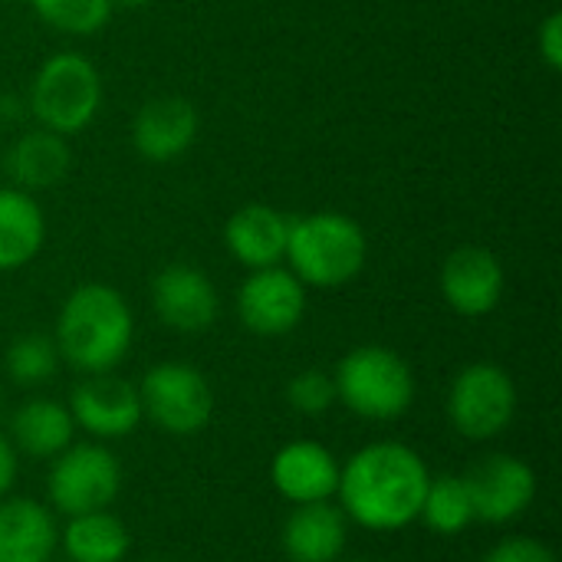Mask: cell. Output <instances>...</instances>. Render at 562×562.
<instances>
[{
	"mask_svg": "<svg viewBox=\"0 0 562 562\" xmlns=\"http://www.w3.org/2000/svg\"><path fill=\"white\" fill-rule=\"evenodd\" d=\"M63 547L72 562H122L128 553V530L105 510L79 514L69 520Z\"/></svg>",
	"mask_w": 562,
	"mask_h": 562,
	"instance_id": "7402d4cb",
	"label": "cell"
},
{
	"mask_svg": "<svg viewBox=\"0 0 562 562\" xmlns=\"http://www.w3.org/2000/svg\"><path fill=\"white\" fill-rule=\"evenodd\" d=\"M336 398L362 418L392 422L408 412L415 379L405 359L382 346L352 349L336 369Z\"/></svg>",
	"mask_w": 562,
	"mask_h": 562,
	"instance_id": "277c9868",
	"label": "cell"
},
{
	"mask_svg": "<svg viewBox=\"0 0 562 562\" xmlns=\"http://www.w3.org/2000/svg\"><path fill=\"white\" fill-rule=\"evenodd\" d=\"M484 562H557V557L530 537H514V540H504L501 547H494Z\"/></svg>",
	"mask_w": 562,
	"mask_h": 562,
	"instance_id": "4316f807",
	"label": "cell"
},
{
	"mask_svg": "<svg viewBox=\"0 0 562 562\" xmlns=\"http://www.w3.org/2000/svg\"><path fill=\"white\" fill-rule=\"evenodd\" d=\"M13 441L30 458H56L72 441V415L59 402L36 398L13 415Z\"/></svg>",
	"mask_w": 562,
	"mask_h": 562,
	"instance_id": "44dd1931",
	"label": "cell"
},
{
	"mask_svg": "<svg viewBox=\"0 0 562 562\" xmlns=\"http://www.w3.org/2000/svg\"><path fill=\"white\" fill-rule=\"evenodd\" d=\"M431 474L425 461L395 441L362 448L339 471L342 514L369 530H402L418 520Z\"/></svg>",
	"mask_w": 562,
	"mask_h": 562,
	"instance_id": "6da1fadb",
	"label": "cell"
},
{
	"mask_svg": "<svg viewBox=\"0 0 562 562\" xmlns=\"http://www.w3.org/2000/svg\"><path fill=\"white\" fill-rule=\"evenodd\" d=\"M441 293L461 316H487L504 296V267L484 247H458L441 267Z\"/></svg>",
	"mask_w": 562,
	"mask_h": 562,
	"instance_id": "5bb4252c",
	"label": "cell"
},
{
	"mask_svg": "<svg viewBox=\"0 0 562 562\" xmlns=\"http://www.w3.org/2000/svg\"><path fill=\"white\" fill-rule=\"evenodd\" d=\"M273 484L293 504H319L339 491V464L316 441H293L273 458Z\"/></svg>",
	"mask_w": 562,
	"mask_h": 562,
	"instance_id": "2e32d148",
	"label": "cell"
},
{
	"mask_svg": "<svg viewBox=\"0 0 562 562\" xmlns=\"http://www.w3.org/2000/svg\"><path fill=\"white\" fill-rule=\"evenodd\" d=\"M366 254L369 244L362 227L339 211L306 214L290 224L286 260L300 283L323 290L342 286L362 273Z\"/></svg>",
	"mask_w": 562,
	"mask_h": 562,
	"instance_id": "3957f363",
	"label": "cell"
},
{
	"mask_svg": "<svg viewBox=\"0 0 562 562\" xmlns=\"http://www.w3.org/2000/svg\"><path fill=\"white\" fill-rule=\"evenodd\" d=\"M56 524L36 501L0 504V562H49Z\"/></svg>",
	"mask_w": 562,
	"mask_h": 562,
	"instance_id": "ac0fdd59",
	"label": "cell"
},
{
	"mask_svg": "<svg viewBox=\"0 0 562 562\" xmlns=\"http://www.w3.org/2000/svg\"><path fill=\"white\" fill-rule=\"evenodd\" d=\"M102 105L99 69L79 53H56L30 86V112L56 135L82 132Z\"/></svg>",
	"mask_w": 562,
	"mask_h": 562,
	"instance_id": "5b68a950",
	"label": "cell"
},
{
	"mask_svg": "<svg viewBox=\"0 0 562 562\" xmlns=\"http://www.w3.org/2000/svg\"><path fill=\"white\" fill-rule=\"evenodd\" d=\"M418 517L435 533H445V537H454V533L468 530L471 520H474V507H471L464 477H438V481H431L428 491H425V504H422Z\"/></svg>",
	"mask_w": 562,
	"mask_h": 562,
	"instance_id": "603a6c76",
	"label": "cell"
},
{
	"mask_svg": "<svg viewBox=\"0 0 562 562\" xmlns=\"http://www.w3.org/2000/svg\"><path fill=\"white\" fill-rule=\"evenodd\" d=\"M346 547V514L319 504H300L283 527V550L290 562H336Z\"/></svg>",
	"mask_w": 562,
	"mask_h": 562,
	"instance_id": "e0dca14e",
	"label": "cell"
},
{
	"mask_svg": "<svg viewBox=\"0 0 562 562\" xmlns=\"http://www.w3.org/2000/svg\"><path fill=\"white\" fill-rule=\"evenodd\" d=\"M142 412L168 431V435H194L211 422L214 395L207 379L184 366V362H165L155 366L142 382Z\"/></svg>",
	"mask_w": 562,
	"mask_h": 562,
	"instance_id": "52a82bcc",
	"label": "cell"
},
{
	"mask_svg": "<svg viewBox=\"0 0 562 562\" xmlns=\"http://www.w3.org/2000/svg\"><path fill=\"white\" fill-rule=\"evenodd\" d=\"M7 171L16 184L26 191L53 188L69 171V145L66 135H56L49 128L26 132L10 151H7Z\"/></svg>",
	"mask_w": 562,
	"mask_h": 562,
	"instance_id": "ffe728a7",
	"label": "cell"
},
{
	"mask_svg": "<svg viewBox=\"0 0 562 562\" xmlns=\"http://www.w3.org/2000/svg\"><path fill=\"white\" fill-rule=\"evenodd\" d=\"M132 346V310L105 283H86L69 293L56 323V349L79 372L115 369Z\"/></svg>",
	"mask_w": 562,
	"mask_h": 562,
	"instance_id": "7a4b0ae2",
	"label": "cell"
},
{
	"mask_svg": "<svg viewBox=\"0 0 562 562\" xmlns=\"http://www.w3.org/2000/svg\"><path fill=\"white\" fill-rule=\"evenodd\" d=\"M448 415H451V425L471 441L497 438L501 431L510 428L517 415L514 379L501 366H491V362L468 366L451 385Z\"/></svg>",
	"mask_w": 562,
	"mask_h": 562,
	"instance_id": "8992f818",
	"label": "cell"
},
{
	"mask_svg": "<svg viewBox=\"0 0 562 562\" xmlns=\"http://www.w3.org/2000/svg\"><path fill=\"white\" fill-rule=\"evenodd\" d=\"M359 562H369V560H359Z\"/></svg>",
	"mask_w": 562,
	"mask_h": 562,
	"instance_id": "4dcf8cb0",
	"label": "cell"
},
{
	"mask_svg": "<svg viewBox=\"0 0 562 562\" xmlns=\"http://www.w3.org/2000/svg\"><path fill=\"white\" fill-rule=\"evenodd\" d=\"M122 487V468L112 451L99 445H79L56 454L49 471V501L59 514L79 517L105 510Z\"/></svg>",
	"mask_w": 562,
	"mask_h": 562,
	"instance_id": "ba28073f",
	"label": "cell"
},
{
	"mask_svg": "<svg viewBox=\"0 0 562 562\" xmlns=\"http://www.w3.org/2000/svg\"><path fill=\"white\" fill-rule=\"evenodd\" d=\"M198 138V109L184 95H155L132 119V145L145 161L181 158Z\"/></svg>",
	"mask_w": 562,
	"mask_h": 562,
	"instance_id": "7c38bea8",
	"label": "cell"
},
{
	"mask_svg": "<svg viewBox=\"0 0 562 562\" xmlns=\"http://www.w3.org/2000/svg\"><path fill=\"white\" fill-rule=\"evenodd\" d=\"M69 415L95 438H125L142 422V395L132 382L99 372L76 385Z\"/></svg>",
	"mask_w": 562,
	"mask_h": 562,
	"instance_id": "8fae6325",
	"label": "cell"
},
{
	"mask_svg": "<svg viewBox=\"0 0 562 562\" xmlns=\"http://www.w3.org/2000/svg\"><path fill=\"white\" fill-rule=\"evenodd\" d=\"M56 362H59V349L53 339L33 333V336H23L10 346L7 352V372L20 382V385H40L46 379H53L56 372Z\"/></svg>",
	"mask_w": 562,
	"mask_h": 562,
	"instance_id": "d4e9b609",
	"label": "cell"
},
{
	"mask_svg": "<svg viewBox=\"0 0 562 562\" xmlns=\"http://www.w3.org/2000/svg\"><path fill=\"white\" fill-rule=\"evenodd\" d=\"M290 224L293 217L270 204H244L227 221V250L250 270L277 267L286 257Z\"/></svg>",
	"mask_w": 562,
	"mask_h": 562,
	"instance_id": "9a60e30c",
	"label": "cell"
},
{
	"mask_svg": "<svg viewBox=\"0 0 562 562\" xmlns=\"http://www.w3.org/2000/svg\"><path fill=\"white\" fill-rule=\"evenodd\" d=\"M540 56L547 59L550 69H562V16L560 13H550L540 26Z\"/></svg>",
	"mask_w": 562,
	"mask_h": 562,
	"instance_id": "83f0119b",
	"label": "cell"
},
{
	"mask_svg": "<svg viewBox=\"0 0 562 562\" xmlns=\"http://www.w3.org/2000/svg\"><path fill=\"white\" fill-rule=\"evenodd\" d=\"M151 562H158V560H151Z\"/></svg>",
	"mask_w": 562,
	"mask_h": 562,
	"instance_id": "1f68e13d",
	"label": "cell"
},
{
	"mask_svg": "<svg viewBox=\"0 0 562 562\" xmlns=\"http://www.w3.org/2000/svg\"><path fill=\"white\" fill-rule=\"evenodd\" d=\"M237 313L250 333L283 336L306 313V283H300L293 270H254L237 293Z\"/></svg>",
	"mask_w": 562,
	"mask_h": 562,
	"instance_id": "30bf717a",
	"label": "cell"
},
{
	"mask_svg": "<svg viewBox=\"0 0 562 562\" xmlns=\"http://www.w3.org/2000/svg\"><path fill=\"white\" fill-rule=\"evenodd\" d=\"M286 398L296 412L303 415H323L333 402H336V382L319 372V369H310V372H300L290 389H286Z\"/></svg>",
	"mask_w": 562,
	"mask_h": 562,
	"instance_id": "484cf974",
	"label": "cell"
},
{
	"mask_svg": "<svg viewBox=\"0 0 562 562\" xmlns=\"http://www.w3.org/2000/svg\"><path fill=\"white\" fill-rule=\"evenodd\" d=\"M474 520L484 524H510L517 520L537 497V474L527 461L510 454H491L464 477Z\"/></svg>",
	"mask_w": 562,
	"mask_h": 562,
	"instance_id": "9c48e42d",
	"label": "cell"
},
{
	"mask_svg": "<svg viewBox=\"0 0 562 562\" xmlns=\"http://www.w3.org/2000/svg\"><path fill=\"white\" fill-rule=\"evenodd\" d=\"M36 16L63 33L92 36L112 16V0H30Z\"/></svg>",
	"mask_w": 562,
	"mask_h": 562,
	"instance_id": "cb8c5ba5",
	"label": "cell"
},
{
	"mask_svg": "<svg viewBox=\"0 0 562 562\" xmlns=\"http://www.w3.org/2000/svg\"><path fill=\"white\" fill-rule=\"evenodd\" d=\"M46 240L40 204L23 188H0V270L26 267Z\"/></svg>",
	"mask_w": 562,
	"mask_h": 562,
	"instance_id": "d6986e66",
	"label": "cell"
},
{
	"mask_svg": "<svg viewBox=\"0 0 562 562\" xmlns=\"http://www.w3.org/2000/svg\"><path fill=\"white\" fill-rule=\"evenodd\" d=\"M151 303L158 319L175 333H204L217 319L214 283L188 263H171L155 277Z\"/></svg>",
	"mask_w": 562,
	"mask_h": 562,
	"instance_id": "4fadbf2b",
	"label": "cell"
},
{
	"mask_svg": "<svg viewBox=\"0 0 562 562\" xmlns=\"http://www.w3.org/2000/svg\"><path fill=\"white\" fill-rule=\"evenodd\" d=\"M13 477H16V458H13V451H10V445L0 438V497L10 491V484H13Z\"/></svg>",
	"mask_w": 562,
	"mask_h": 562,
	"instance_id": "f1b7e54d",
	"label": "cell"
},
{
	"mask_svg": "<svg viewBox=\"0 0 562 562\" xmlns=\"http://www.w3.org/2000/svg\"><path fill=\"white\" fill-rule=\"evenodd\" d=\"M145 3H151V0H112V7H125V10H138Z\"/></svg>",
	"mask_w": 562,
	"mask_h": 562,
	"instance_id": "f546056e",
	"label": "cell"
}]
</instances>
